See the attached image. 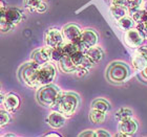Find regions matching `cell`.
I'll return each instance as SVG.
<instances>
[{"mask_svg":"<svg viewBox=\"0 0 147 137\" xmlns=\"http://www.w3.org/2000/svg\"><path fill=\"white\" fill-rule=\"evenodd\" d=\"M23 3L30 12L44 13L46 11V4L42 0H24Z\"/></svg>","mask_w":147,"mask_h":137,"instance_id":"e0dca14e","label":"cell"},{"mask_svg":"<svg viewBox=\"0 0 147 137\" xmlns=\"http://www.w3.org/2000/svg\"><path fill=\"white\" fill-rule=\"evenodd\" d=\"M64 55V51H63V48H62V45L59 46V47H55L53 48L52 50V60L53 61L59 62L60 59Z\"/></svg>","mask_w":147,"mask_h":137,"instance_id":"484cf974","label":"cell"},{"mask_svg":"<svg viewBox=\"0 0 147 137\" xmlns=\"http://www.w3.org/2000/svg\"><path fill=\"white\" fill-rule=\"evenodd\" d=\"M39 65L31 62L26 63L20 68L19 70V78L25 85L33 88H38V70H39Z\"/></svg>","mask_w":147,"mask_h":137,"instance_id":"3957f363","label":"cell"},{"mask_svg":"<svg viewBox=\"0 0 147 137\" xmlns=\"http://www.w3.org/2000/svg\"><path fill=\"white\" fill-rule=\"evenodd\" d=\"M95 136H97V137H102V136L108 137V136H110V134L107 131L103 130V129H100V130H96L95 131Z\"/></svg>","mask_w":147,"mask_h":137,"instance_id":"f1b7e54d","label":"cell"},{"mask_svg":"<svg viewBox=\"0 0 147 137\" xmlns=\"http://www.w3.org/2000/svg\"><path fill=\"white\" fill-rule=\"evenodd\" d=\"M52 50L53 48L49 46L46 45L45 47H42L40 49H37L36 51H34L31 55L32 62H34L39 66L45 64L49 60H52Z\"/></svg>","mask_w":147,"mask_h":137,"instance_id":"9c48e42d","label":"cell"},{"mask_svg":"<svg viewBox=\"0 0 147 137\" xmlns=\"http://www.w3.org/2000/svg\"><path fill=\"white\" fill-rule=\"evenodd\" d=\"M56 76V69L54 65L49 62L41 65L38 70V88H41L43 86L49 85L54 81Z\"/></svg>","mask_w":147,"mask_h":137,"instance_id":"277c9868","label":"cell"},{"mask_svg":"<svg viewBox=\"0 0 147 137\" xmlns=\"http://www.w3.org/2000/svg\"><path fill=\"white\" fill-rule=\"evenodd\" d=\"M3 136H6V137L12 136V137H14V136H15V134H5V135H3Z\"/></svg>","mask_w":147,"mask_h":137,"instance_id":"d6a6232c","label":"cell"},{"mask_svg":"<svg viewBox=\"0 0 147 137\" xmlns=\"http://www.w3.org/2000/svg\"><path fill=\"white\" fill-rule=\"evenodd\" d=\"M144 36L141 34V31L138 28H130L129 31L125 33L124 36V41L126 45L130 48H138L142 45V43L144 41Z\"/></svg>","mask_w":147,"mask_h":137,"instance_id":"52a82bcc","label":"cell"},{"mask_svg":"<svg viewBox=\"0 0 147 137\" xmlns=\"http://www.w3.org/2000/svg\"><path fill=\"white\" fill-rule=\"evenodd\" d=\"M118 24H119L120 28H121L122 31H129L130 28L135 27V25H137V22L135 21L134 18H130L128 16H125V17H123L122 19L118 20Z\"/></svg>","mask_w":147,"mask_h":137,"instance_id":"44dd1931","label":"cell"},{"mask_svg":"<svg viewBox=\"0 0 147 137\" xmlns=\"http://www.w3.org/2000/svg\"><path fill=\"white\" fill-rule=\"evenodd\" d=\"M128 76V68L122 63H113L108 69V78L113 82H124Z\"/></svg>","mask_w":147,"mask_h":137,"instance_id":"8992f818","label":"cell"},{"mask_svg":"<svg viewBox=\"0 0 147 137\" xmlns=\"http://www.w3.org/2000/svg\"><path fill=\"white\" fill-rule=\"evenodd\" d=\"M60 93H61V91H60L58 86L49 84V85L43 86L40 88V90L37 93V100L43 106L52 108L57 101L58 96L60 95Z\"/></svg>","mask_w":147,"mask_h":137,"instance_id":"7a4b0ae2","label":"cell"},{"mask_svg":"<svg viewBox=\"0 0 147 137\" xmlns=\"http://www.w3.org/2000/svg\"><path fill=\"white\" fill-rule=\"evenodd\" d=\"M9 113H7V110L6 111H4V110H2L1 111V113H0V125H1V127H3L4 125H6V124H9Z\"/></svg>","mask_w":147,"mask_h":137,"instance_id":"83f0119b","label":"cell"},{"mask_svg":"<svg viewBox=\"0 0 147 137\" xmlns=\"http://www.w3.org/2000/svg\"><path fill=\"white\" fill-rule=\"evenodd\" d=\"M132 66L136 70H143L147 66V45L138 47L132 58Z\"/></svg>","mask_w":147,"mask_h":137,"instance_id":"8fae6325","label":"cell"},{"mask_svg":"<svg viewBox=\"0 0 147 137\" xmlns=\"http://www.w3.org/2000/svg\"><path fill=\"white\" fill-rule=\"evenodd\" d=\"M132 116V111L128 108H121V109L116 113V118L121 120L124 118H128Z\"/></svg>","mask_w":147,"mask_h":137,"instance_id":"d4e9b609","label":"cell"},{"mask_svg":"<svg viewBox=\"0 0 147 137\" xmlns=\"http://www.w3.org/2000/svg\"><path fill=\"white\" fill-rule=\"evenodd\" d=\"M49 126L55 129H59L65 125V115H63L61 112H59L55 110L54 112L49 114V118H47Z\"/></svg>","mask_w":147,"mask_h":137,"instance_id":"9a60e30c","label":"cell"},{"mask_svg":"<svg viewBox=\"0 0 147 137\" xmlns=\"http://www.w3.org/2000/svg\"><path fill=\"white\" fill-rule=\"evenodd\" d=\"M110 12L113 14V18L117 20L122 19L123 17L127 16V14L129 13L128 9L126 7V5H116V4H111L110 6Z\"/></svg>","mask_w":147,"mask_h":137,"instance_id":"ffe728a7","label":"cell"},{"mask_svg":"<svg viewBox=\"0 0 147 137\" xmlns=\"http://www.w3.org/2000/svg\"><path fill=\"white\" fill-rule=\"evenodd\" d=\"M119 136H131L138 130V125L132 117L119 120Z\"/></svg>","mask_w":147,"mask_h":137,"instance_id":"30bf717a","label":"cell"},{"mask_svg":"<svg viewBox=\"0 0 147 137\" xmlns=\"http://www.w3.org/2000/svg\"><path fill=\"white\" fill-rule=\"evenodd\" d=\"M1 101H2V105L4 106L5 110H7L9 112H15L20 105V100L14 93L6 94L4 98H1Z\"/></svg>","mask_w":147,"mask_h":137,"instance_id":"4fadbf2b","label":"cell"},{"mask_svg":"<svg viewBox=\"0 0 147 137\" xmlns=\"http://www.w3.org/2000/svg\"><path fill=\"white\" fill-rule=\"evenodd\" d=\"M97 42H98V37L95 31L92 29H85V31H82V34H81L79 40L74 43H76L78 48L81 51L85 52L89 47L95 46Z\"/></svg>","mask_w":147,"mask_h":137,"instance_id":"5b68a950","label":"cell"},{"mask_svg":"<svg viewBox=\"0 0 147 137\" xmlns=\"http://www.w3.org/2000/svg\"><path fill=\"white\" fill-rule=\"evenodd\" d=\"M45 43L46 45L55 48L59 46L63 45L64 43V37L62 31H60L57 28H51L45 33Z\"/></svg>","mask_w":147,"mask_h":137,"instance_id":"ba28073f","label":"cell"},{"mask_svg":"<svg viewBox=\"0 0 147 137\" xmlns=\"http://www.w3.org/2000/svg\"><path fill=\"white\" fill-rule=\"evenodd\" d=\"M62 34L64 37V42H76L81 37L82 31L76 24H68L63 27Z\"/></svg>","mask_w":147,"mask_h":137,"instance_id":"7c38bea8","label":"cell"},{"mask_svg":"<svg viewBox=\"0 0 147 137\" xmlns=\"http://www.w3.org/2000/svg\"><path fill=\"white\" fill-rule=\"evenodd\" d=\"M85 55L86 58L90 60V61L96 64V63H98L100 62L103 59V51H102V49L99 47V46H92V47H89L87 50L85 51Z\"/></svg>","mask_w":147,"mask_h":137,"instance_id":"ac0fdd59","label":"cell"},{"mask_svg":"<svg viewBox=\"0 0 147 137\" xmlns=\"http://www.w3.org/2000/svg\"><path fill=\"white\" fill-rule=\"evenodd\" d=\"M0 21H1L0 22V28H1V31H2V33H7V31H9L13 28V26L6 21L5 19H4V17H1V20H0Z\"/></svg>","mask_w":147,"mask_h":137,"instance_id":"4316f807","label":"cell"},{"mask_svg":"<svg viewBox=\"0 0 147 137\" xmlns=\"http://www.w3.org/2000/svg\"><path fill=\"white\" fill-rule=\"evenodd\" d=\"M78 104H79V100H78V96L75 93L61 92L52 108H54L59 112H61L63 115L71 116L76 111Z\"/></svg>","mask_w":147,"mask_h":137,"instance_id":"6da1fadb","label":"cell"},{"mask_svg":"<svg viewBox=\"0 0 147 137\" xmlns=\"http://www.w3.org/2000/svg\"><path fill=\"white\" fill-rule=\"evenodd\" d=\"M92 65H94V63L85 57V59H84V60H83V61L81 62L78 66H77V69H76L77 76H79V78L86 76V74L88 73L89 69L92 67Z\"/></svg>","mask_w":147,"mask_h":137,"instance_id":"d6986e66","label":"cell"},{"mask_svg":"<svg viewBox=\"0 0 147 137\" xmlns=\"http://www.w3.org/2000/svg\"><path fill=\"white\" fill-rule=\"evenodd\" d=\"M125 5L132 14L143 6V0H125Z\"/></svg>","mask_w":147,"mask_h":137,"instance_id":"603a6c76","label":"cell"},{"mask_svg":"<svg viewBox=\"0 0 147 137\" xmlns=\"http://www.w3.org/2000/svg\"><path fill=\"white\" fill-rule=\"evenodd\" d=\"M142 74H143V76H144L145 79H147V66L142 70Z\"/></svg>","mask_w":147,"mask_h":137,"instance_id":"4dcf8cb0","label":"cell"},{"mask_svg":"<svg viewBox=\"0 0 147 137\" xmlns=\"http://www.w3.org/2000/svg\"><path fill=\"white\" fill-rule=\"evenodd\" d=\"M92 108L98 109L100 111H103V112H107L109 110V104L107 102L103 101V100H97L92 104Z\"/></svg>","mask_w":147,"mask_h":137,"instance_id":"cb8c5ba5","label":"cell"},{"mask_svg":"<svg viewBox=\"0 0 147 137\" xmlns=\"http://www.w3.org/2000/svg\"><path fill=\"white\" fill-rule=\"evenodd\" d=\"M79 136H95V131H90V130H87V131L81 133Z\"/></svg>","mask_w":147,"mask_h":137,"instance_id":"f546056e","label":"cell"},{"mask_svg":"<svg viewBox=\"0 0 147 137\" xmlns=\"http://www.w3.org/2000/svg\"><path fill=\"white\" fill-rule=\"evenodd\" d=\"M1 17H4V19L12 25L13 27L16 26V25H18L20 23V21L22 20V16L20 14V12L17 9H13V7L6 9L5 14L1 15Z\"/></svg>","mask_w":147,"mask_h":137,"instance_id":"5bb4252c","label":"cell"},{"mask_svg":"<svg viewBox=\"0 0 147 137\" xmlns=\"http://www.w3.org/2000/svg\"><path fill=\"white\" fill-rule=\"evenodd\" d=\"M58 63H59V67H60V69H61L63 72L71 73V72H74V71H76V69H77V65L75 64V62L73 61V59H71V55H64L60 59V61H59Z\"/></svg>","mask_w":147,"mask_h":137,"instance_id":"2e32d148","label":"cell"},{"mask_svg":"<svg viewBox=\"0 0 147 137\" xmlns=\"http://www.w3.org/2000/svg\"><path fill=\"white\" fill-rule=\"evenodd\" d=\"M46 136H60V135L57 133H51V134H46Z\"/></svg>","mask_w":147,"mask_h":137,"instance_id":"1f68e13d","label":"cell"},{"mask_svg":"<svg viewBox=\"0 0 147 137\" xmlns=\"http://www.w3.org/2000/svg\"><path fill=\"white\" fill-rule=\"evenodd\" d=\"M105 113L106 112L92 108V110L89 111V119L94 124H101V122H103L105 120Z\"/></svg>","mask_w":147,"mask_h":137,"instance_id":"7402d4cb","label":"cell"}]
</instances>
